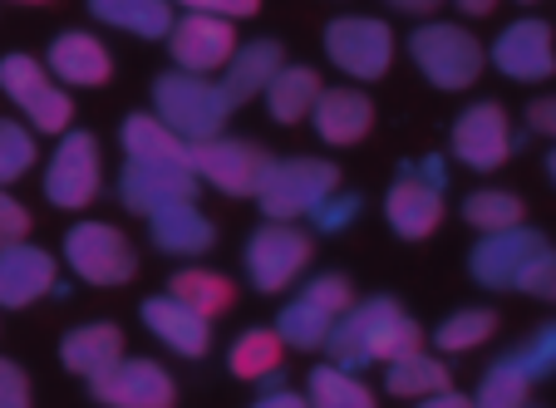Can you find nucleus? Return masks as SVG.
<instances>
[{
  "label": "nucleus",
  "mask_w": 556,
  "mask_h": 408,
  "mask_svg": "<svg viewBox=\"0 0 556 408\" xmlns=\"http://www.w3.org/2000/svg\"><path fill=\"white\" fill-rule=\"evenodd\" d=\"M414 349H424L419 320L389 295H369V301L350 305L345 320L326 340L330 365L350 369V374H359L369 365H394V359L414 355Z\"/></svg>",
  "instance_id": "f257e3e1"
},
{
  "label": "nucleus",
  "mask_w": 556,
  "mask_h": 408,
  "mask_svg": "<svg viewBox=\"0 0 556 408\" xmlns=\"http://www.w3.org/2000/svg\"><path fill=\"white\" fill-rule=\"evenodd\" d=\"M153 109L188 143H207V138H222V128H227L237 104L227 99L222 85H212L207 74L168 69V74H157V85H153Z\"/></svg>",
  "instance_id": "f03ea898"
},
{
  "label": "nucleus",
  "mask_w": 556,
  "mask_h": 408,
  "mask_svg": "<svg viewBox=\"0 0 556 408\" xmlns=\"http://www.w3.org/2000/svg\"><path fill=\"white\" fill-rule=\"evenodd\" d=\"M340 192V168L326 157H271L266 182L256 192L266 221H295L315 217V207Z\"/></svg>",
  "instance_id": "7ed1b4c3"
},
{
  "label": "nucleus",
  "mask_w": 556,
  "mask_h": 408,
  "mask_svg": "<svg viewBox=\"0 0 556 408\" xmlns=\"http://www.w3.org/2000/svg\"><path fill=\"white\" fill-rule=\"evenodd\" d=\"M409 60L419 64V74L429 79L433 89L443 94H458L468 89L478 74H483V44L478 35L463 30V25H448V21H429L409 35Z\"/></svg>",
  "instance_id": "20e7f679"
},
{
  "label": "nucleus",
  "mask_w": 556,
  "mask_h": 408,
  "mask_svg": "<svg viewBox=\"0 0 556 408\" xmlns=\"http://www.w3.org/2000/svg\"><path fill=\"white\" fill-rule=\"evenodd\" d=\"M546 252H552V241L536 227L493 231L468 252V271L483 291H527V281L546 262Z\"/></svg>",
  "instance_id": "39448f33"
},
{
  "label": "nucleus",
  "mask_w": 556,
  "mask_h": 408,
  "mask_svg": "<svg viewBox=\"0 0 556 408\" xmlns=\"http://www.w3.org/2000/svg\"><path fill=\"white\" fill-rule=\"evenodd\" d=\"M355 305V291H350L345 276H315L311 285L295 291V301L276 315V330H281L286 345L295 349H326L330 330L345 320V310Z\"/></svg>",
  "instance_id": "423d86ee"
},
{
  "label": "nucleus",
  "mask_w": 556,
  "mask_h": 408,
  "mask_svg": "<svg viewBox=\"0 0 556 408\" xmlns=\"http://www.w3.org/2000/svg\"><path fill=\"white\" fill-rule=\"evenodd\" d=\"M384 217L394 227V237L424 241L443 227V163L439 157H419L404 163V173L394 178L384 197Z\"/></svg>",
  "instance_id": "0eeeda50"
},
{
  "label": "nucleus",
  "mask_w": 556,
  "mask_h": 408,
  "mask_svg": "<svg viewBox=\"0 0 556 408\" xmlns=\"http://www.w3.org/2000/svg\"><path fill=\"white\" fill-rule=\"evenodd\" d=\"M64 262L85 285H124L138 276V252L109 221H79L64 231Z\"/></svg>",
  "instance_id": "6e6552de"
},
{
  "label": "nucleus",
  "mask_w": 556,
  "mask_h": 408,
  "mask_svg": "<svg viewBox=\"0 0 556 408\" xmlns=\"http://www.w3.org/2000/svg\"><path fill=\"white\" fill-rule=\"evenodd\" d=\"M311 252H315L311 231L291 227V221H266V227H256L252 237H247V281L262 295L286 291V285L305 271Z\"/></svg>",
  "instance_id": "1a4fd4ad"
},
{
  "label": "nucleus",
  "mask_w": 556,
  "mask_h": 408,
  "mask_svg": "<svg viewBox=\"0 0 556 408\" xmlns=\"http://www.w3.org/2000/svg\"><path fill=\"white\" fill-rule=\"evenodd\" d=\"M0 89L11 94V104H21V114L30 118L40 133H70L74 104L50 79V69H45L40 60H30V54H5V60H0Z\"/></svg>",
  "instance_id": "9d476101"
},
{
  "label": "nucleus",
  "mask_w": 556,
  "mask_h": 408,
  "mask_svg": "<svg viewBox=\"0 0 556 408\" xmlns=\"http://www.w3.org/2000/svg\"><path fill=\"white\" fill-rule=\"evenodd\" d=\"M271 168V153L252 138H207V143H192V173L207 178L217 192L227 197H256Z\"/></svg>",
  "instance_id": "9b49d317"
},
{
  "label": "nucleus",
  "mask_w": 556,
  "mask_h": 408,
  "mask_svg": "<svg viewBox=\"0 0 556 408\" xmlns=\"http://www.w3.org/2000/svg\"><path fill=\"white\" fill-rule=\"evenodd\" d=\"M326 60L350 79H379L394 60V30L375 15H340L326 25Z\"/></svg>",
  "instance_id": "f8f14e48"
},
{
  "label": "nucleus",
  "mask_w": 556,
  "mask_h": 408,
  "mask_svg": "<svg viewBox=\"0 0 556 408\" xmlns=\"http://www.w3.org/2000/svg\"><path fill=\"white\" fill-rule=\"evenodd\" d=\"M99 178H104V163H99V138L94 133H64L54 148L50 168H45V197L64 212H79L99 197Z\"/></svg>",
  "instance_id": "ddd939ff"
},
{
  "label": "nucleus",
  "mask_w": 556,
  "mask_h": 408,
  "mask_svg": "<svg viewBox=\"0 0 556 408\" xmlns=\"http://www.w3.org/2000/svg\"><path fill=\"white\" fill-rule=\"evenodd\" d=\"M453 157H458L463 168L472 173H497L513 157L517 138H513V124H507V109L497 99H483V104H472L458 114L453 124V138H448Z\"/></svg>",
  "instance_id": "4468645a"
},
{
  "label": "nucleus",
  "mask_w": 556,
  "mask_h": 408,
  "mask_svg": "<svg viewBox=\"0 0 556 408\" xmlns=\"http://www.w3.org/2000/svg\"><path fill=\"white\" fill-rule=\"evenodd\" d=\"M89 394L104 408H173L178 404V384L163 365L153 359H118L99 379H89Z\"/></svg>",
  "instance_id": "2eb2a0df"
},
{
  "label": "nucleus",
  "mask_w": 556,
  "mask_h": 408,
  "mask_svg": "<svg viewBox=\"0 0 556 408\" xmlns=\"http://www.w3.org/2000/svg\"><path fill=\"white\" fill-rule=\"evenodd\" d=\"M168 50L173 64L188 74H212V69H227L231 54L242 50L237 44V21H222V15H182L168 35Z\"/></svg>",
  "instance_id": "dca6fc26"
},
{
  "label": "nucleus",
  "mask_w": 556,
  "mask_h": 408,
  "mask_svg": "<svg viewBox=\"0 0 556 408\" xmlns=\"http://www.w3.org/2000/svg\"><path fill=\"white\" fill-rule=\"evenodd\" d=\"M493 64L517 79V85H536L556 74V40L546 21H517L493 40Z\"/></svg>",
  "instance_id": "f3484780"
},
{
  "label": "nucleus",
  "mask_w": 556,
  "mask_h": 408,
  "mask_svg": "<svg viewBox=\"0 0 556 408\" xmlns=\"http://www.w3.org/2000/svg\"><path fill=\"white\" fill-rule=\"evenodd\" d=\"M198 197V173L192 168H157V163H124L118 178V202L138 217L173 207V202H192Z\"/></svg>",
  "instance_id": "a211bd4d"
},
{
  "label": "nucleus",
  "mask_w": 556,
  "mask_h": 408,
  "mask_svg": "<svg viewBox=\"0 0 556 408\" xmlns=\"http://www.w3.org/2000/svg\"><path fill=\"white\" fill-rule=\"evenodd\" d=\"M138 315H143V324L153 330L163 345L173 349V355H188V359H202L212 345V320L202 310H192L188 301H178V295H148L143 305H138Z\"/></svg>",
  "instance_id": "6ab92c4d"
},
{
  "label": "nucleus",
  "mask_w": 556,
  "mask_h": 408,
  "mask_svg": "<svg viewBox=\"0 0 556 408\" xmlns=\"http://www.w3.org/2000/svg\"><path fill=\"white\" fill-rule=\"evenodd\" d=\"M54 256L40 252V246H30V241H15V246H5L0 252V305L5 310H25V305H35L40 295L54 291Z\"/></svg>",
  "instance_id": "aec40b11"
},
{
  "label": "nucleus",
  "mask_w": 556,
  "mask_h": 408,
  "mask_svg": "<svg viewBox=\"0 0 556 408\" xmlns=\"http://www.w3.org/2000/svg\"><path fill=\"white\" fill-rule=\"evenodd\" d=\"M45 69H50L60 85L94 89V85H109L114 60H109L104 40H94V35H85V30H64V35H54L50 54H45Z\"/></svg>",
  "instance_id": "412c9836"
},
{
  "label": "nucleus",
  "mask_w": 556,
  "mask_h": 408,
  "mask_svg": "<svg viewBox=\"0 0 556 408\" xmlns=\"http://www.w3.org/2000/svg\"><path fill=\"white\" fill-rule=\"evenodd\" d=\"M148 237H153L157 252H168V256H202V252H212L217 227L202 217L198 202H173V207L148 217Z\"/></svg>",
  "instance_id": "4be33fe9"
},
{
  "label": "nucleus",
  "mask_w": 556,
  "mask_h": 408,
  "mask_svg": "<svg viewBox=\"0 0 556 408\" xmlns=\"http://www.w3.org/2000/svg\"><path fill=\"white\" fill-rule=\"evenodd\" d=\"M124 359V330L109 320H94V324H79L70 335L60 340V365L79 379H99L104 369H114Z\"/></svg>",
  "instance_id": "5701e85b"
},
{
  "label": "nucleus",
  "mask_w": 556,
  "mask_h": 408,
  "mask_svg": "<svg viewBox=\"0 0 556 408\" xmlns=\"http://www.w3.org/2000/svg\"><path fill=\"white\" fill-rule=\"evenodd\" d=\"M311 118H315V133L326 138L330 148H355L375 128V104L359 89H326Z\"/></svg>",
  "instance_id": "b1692460"
},
{
  "label": "nucleus",
  "mask_w": 556,
  "mask_h": 408,
  "mask_svg": "<svg viewBox=\"0 0 556 408\" xmlns=\"http://www.w3.org/2000/svg\"><path fill=\"white\" fill-rule=\"evenodd\" d=\"M124 153H128V163L192 168V143L182 133H173L157 114H128L124 118Z\"/></svg>",
  "instance_id": "393cba45"
},
{
  "label": "nucleus",
  "mask_w": 556,
  "mask_h": 408,
  "mask_svg": "<svg viewBox=\"0 0 556 408\" xmlns=\"http://www.w3.org/2000/svg\"><path fill=\"white\" fill-rule=\"evenodd\" d=\"M286 69V50L276 40H247L242 50L231 54V64L222 69V89H227L231 104H247V99L266 94L271 79Z\"/></svg>",
  "instance_id": "a878e982"
},
{
  "label": "nucleus",
  "mask_w": 556,
  "mask_h": 408,
  "mask_svg": "<svg viewBox=\"0 0 556 408\" xmlns=\"http://www.w3.org/2000/svg\"><path fill=\"white\" fill-rule=\"evenodd\" d=\"M89 15L99 25L128 30L138 40H168L173 35V0H89Z\"/></svg>",
  "instance_id": "bb28decb"
},
{
  "label": "nucleus",
  "mask_w": 556,
  "mask_h": 408,
  "mask_svg": "<svg viewBox=\"0 0 556 408\" xmlns=\"http://www.w3.org/2000/svg\"><path fill=\"white\" fill-rule=\"evenodd\" d=\"M320 94H326V85H320V74L311 64H286L271 79V89H266V114L276 124H301L305 114H315Z\"/></svg>",
  "instance_id": "cd10ccee"
},
{
  "label": "nucleus",
  "mask_w": 556,
  "mask_h": 408,
  "mask_svg": "<svg viewBox=\"0 0 556 408\" xmlns=\"http://www.w3.org/2000/svg\"><path fill=\"white\" fill-rule=\"evenodd\" d=\"M384 388L394 398H429V394H443V388H453V374L443 359L424 355V349H414V355L394 359V365H384Z\"/></svg>",
  "instance_id": "c85d7f7f"
},
{
  "label": "nucleus",
  "mask_w": 556,
  "mask_h": 408,
  "mask_svg": "<svg viewBox=\"0 0 556 408\" xmlns=\"http://www.w3.org/2000/svg\"><path fill=\"white\" fill-rule=\"evenodd\" d=\"M281 355H286L281 330H247V335L231 345L227 365H231V374H237V379L262 384V379L281 374Z\"/></svg>",
  "instance_id": "c756f323"
},
{
  "label": "nucleus",
  "mask_w": 556,
  "mask_h": 408,
  "mask_svg": "<svg viewBox=\"0 0 556 408\" xmlns=\"http://www.w3.org/2000/svg\"><path fill=\"white\" fill-rule=\"evenodd\" d=\"M305 398H311V408H379L375 394L359 384V374H350V369H340V365L311 369Z\"/></svg>",
  "instance_id": "7c9ffc66"
},
{
  "label": "nucleus",
  "mask_w": 556,
  "mask_h": 408,
  "mask_svg": "<svg viewBox=\"0 0 556 408\" xmlns=\"http://www.w3.org/2000/svg\"><path fill=\"white\" fill-rule=\"evenodd\" d=\"M522 217H527L522 197H513V192H503V188H483L463 202V221H468L472 231H483V237L522 227Z\"/></svg>",
  "instance_id": "2f4dec72"
},
{
  "label": "nucleus",
  "mask_w": 556,
  "mask_h": 408,
  "mask_svg": "<svg viewBox=\"0 0 556 408\" xmlns=\"http://www.w3.org/2000/svg\"><path fill=\"white\" fill-rule=\"evenodd\" d=\"M532 384H536V379L527 374L522 359L507 355V359H497V365L483 374V384H478V398H472V404H478V408H522L527 394H532Z\"/></svg>",
  "instance_id": "473e14b6"
},
{
  "label": "nucleus",
  "mask_w": 556,
  "mask_h": 408,
  "mask_svg": "<svg viewBox=\"0 0 556 408\" xmlns=\"http://www.w3.org/2000/svg\"><path fill=\"white\" fill-rule=\"evenodd\" d=\"M168 291L178 295V301H188L192 310H202L207 320H217L222 310H231V281L227 276H217V271H202V266H192V271H178L168 281Z\"/></svg>",
  "instance_id": "72a5a7b5"
},
{
  "label": "nucleus",
  "mask_w": 556,
  "mask_h": 408,
  "mask_svg": "<svg viewBox=\"0 0 556 408\" xmlns=\"http://www.w3.org/2000/svg\"><path fill=\"white\" fill-rule=\"evenodd\" d=\"M497 330V315L493 310H458L448 315V320L433 330V345L443 349V355H463V349H478L488 345Z\"/></svg>",
  "instance_id": "f704fd0d"
},
{
  "label": "nucleus",
  "mask_w": 556,
  "mask_h": 408,
  "mask_svg": "<svg viewBox=\"0 0 556 408\" xmlns=\"http://www.w3.org/2000/svg\"><path fill=\"white\" fill-rule=\"evenodd\" d=\"M35 168V138L15 118H0V188Z\"/></svg>",
  "instance_id": "c9c22d12"
},
{
  "label": "nucleus",
  "mask_w": 556,
  "mask_h": 408,
  "mask_svg": "<svg viewBox=\"0 0 556 408\" xmlns=\"http://www.w3.org/2000/svg\"><path fill=\"white\" fill-rule=\"evenodd\" d=\"M517 359L527 365V374L532 379H546V374H556V324H542L532 340H527L522 349H513Z\"/></svg>",
  "instance_id": "e433bc0d"
},
{
  "label": "nucleus",
  "mask_w": 556,
  "mask_h": 408,
  "mask_svg": "<svg viewBox=\"0 0 556 408\" xmlns=\"http://www.w3.org/2000/svg\"><path fill=\"white\" fill-rule=\"evenodd\" d=\"M359 217V197L355 192H336V197H326L320 207H315V231H345L350 221Z\"/></svg>",
  "instance_id": "4c0bfd02"
},
{
  "label": "nucleus",
  "mask_w": 556,
  "mask_h": 408,
  "mask_svg": "<svg viewBox=\"0 0 556 408\" xmlns=\"http://www.w3.org/2000/svg\"><path fill=\"white\" fill-rule=\"evenodd\" d=\"M25 237H30V212H25L11 192H0V252L15 246V241H25Z\"/></svg>",
  "instance_id": "58836bf2"
},
{
  "label": "nucleus",
  "mask_w": 556,
  "mask_h": 408,
  "mask_svg": "<svg viewBox=\"0 0 556 408\" xmlns=\"http://www.w3.org/2000/svg\"><path fill=\"white\" fill-rule=\"evenodd\" d=\"M0 408H30V379L15 359H0Z\"/></svg>",
  "instance_id": "ea45409f"
},
{
  "label": "nucleus",
  "mask_w": 556,
  "mask_h": 408,
  "mask_svg": "<svg viewBox=\"0 0 556 408\" xmlns=\"http://www.w3.org/2000/svg\"><path fill=\"white\" fill-rule=\"evenodd\" d=\"M192 15H222V21H247L262 11V0H178Z\"/></svg>",
  "instance_id": "a19ab883"
},
{
  "label": "nucleus",
  "mask_w": 556,
  "mask_h": 408,
  "mask_svg": "<svg viewBox=\"0 0 556 408\" xmlns=\"http://www.w3.org/2000/svg\"><path fill=\"white\" fill-rule=\"evenodd\" d=\"M522 295H536V301H556V246L546 252V262L532 271V281H527Z\"/></svg>",
  "instance_id": "79ce46f5"
},
{
  "label": "nucleus",
  "mask_w": 556,
  "mask_h": 408,
  "mask_svg": "<svg viewBox=\"0 0 556 408\" xmlns=\"http://www.w3.org/2000/svg\"><path fill=\"white\" fill-rule=\"evenodd\" d=\"M527 128H536V133L556 138V94H552V99H536V104H527Z\"/></svg>",
  "instance_id": "37998d69"
},
{
  "label": "nucleus",
  "mask_w": 556,
  "mask_h": 408,
  "mask_svg": "<svg viewBox=\"0 0 556 408\" xmlns=\"http://www.w3.org/2000/svg\"><path fill=\"white\" fill-rule=\"evenodd\" d=\"M252 408H311V398H305V394H291V388H276V394L256 398Z\"/></svg>",
  "instance_id": "c03bdc74"
},
{
  "label": "nucleus",
  "mask_w": 556,
  "mask_h": 408,
  "mask_svg": "<svg viewBox=\"0 0 556 408\" xmlns=\"http://www.w3.org/2000/svg\"><path fill=\"white\" fill-rule=\"evenodd\" d=\"M419 408H478L468 394H453V388H443V394H429Z\"/></svg>",
  "instance_id": "a18cd8bd"
},
{
  "label": "nucleus",
  "mask_w": 556,
  "mask_h": 408,
  "mask_svg": "<svg viewBox=\"0 0 556 408\" xmlns=\"http://www.w3.org/2000/svg\"><path fill=\"white\" fill-rule=\"evenodd\" d=\"M389 5H394V11H404V15H429L439 0H389Z\"/></svg>",
  "instance_id": "49530a36"
},
{
  "label": "nucleus",
  "mask_w": 556,
  "mask_h": 408,
  "mask_svg": "<svg viewBox=\"0 0 556 408\" xmlns=\"http://www.w3.org/2000/svg\"><path fill=\"white\" fill-rule=\"evenodd\" d=\"M463 15H493L497 11V0H453Z\"/></svg>",
  "instance_id": "de8ad7c7"
},
{
  "label": "nucleus",
  "mask_w": 556,
  "mask_h": 408,
  "mask_svg": "<svg viewBox=\"0 0 556 408\" xmlns=\"http://www.w3.org/2000/svg\"><path fill=\"white\" fill-rule=\"evenodd\" d=\"M546 178L556 182V148H552V153H546Z\"/></svg>",
  "instance_id": "09e8293b"
},
{
  "label": "nucleus",
  "mask_w": 556,
  "mask_h": 408,
  "mask_svg": "<svg viewBox=\"0 0 556 408\" xmlns=\"http://www.w3.org/2000/svg\"><path fill=\"white\" fill-rule=\"evenodd\" d=\"M21 5H45V0H21Z\"/></svg>",
  "instance_id": "8fccbe9b"
}]
</instances>
